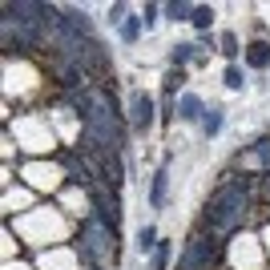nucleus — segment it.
<instances>
[{
	"label": "nucleus",
	"mask_w": 270,
	"mask_h": 270,
	"mask_svg": "<svg viewBox=\"0 0 270 270\" xmlns=\"http://www.w3.org/2000/svg\"><path fill=\"white\" fill-rule=\"evenodd\" d=\"M28 177H33V186H56V177H61V173H56V169H45V165H33V169H28Z\"/></svg>",
	"instance_id": "f257e3e1"
},
{
	"label": "nucleus",
	"mask_w": 270,
	"mask_h": 270,
	"mask_svg": "<svg viewBox=\"0 0 270 270\" xmlns=\"http://www.w3.org/2000/svg\"><path fill=\"white\" fill-rule=\"evenodd\" d=\"M198 109H202V101H198V97H182V117H186V121H194Z\"/></svg>",
	"instance_id": "f03ea898"
},
{
	"label": "nucleus",
	"mask_w": 270,
	"mask_h": 270,
	"mask_svg": "<svg viewBox=\"0 0 270 270\" xmlns=\"http://www.w3.org/2000/svg\"><path fill=\"white\" fill-rule=\"evenodd\" d=\"M250 65H266V45H250Z\"/></svg>",
	"instance_id": "7ed1b4c3"
},
{
	"label": "nucleus",
	"mask_w": 270,
	"mask_h": 270,
	"mask_svg": "<svg viewBox=\"0 0 270 270\" xmlns=\"http://www.w3.org/2000/svg\"><path fill=\"white\" fill-rule=\"evenodd\" d=\"M226 85H230V89H242V73H238V69H226Z\"/></svg>",
	"instance_id": "20e7f679"
},
{
	"label": "nucleus",
	"mask_w": 270,
	"mask_h": 270,
	"mask_svg": "<svg viewBox=\"0 0 270 270\" xmlns=\"http://www.w3.org/2000/svg\"><path fill=\"white\" fill-rule=\"evenodd\" d=\"M162 190H165V169L154 177V202H162Z\"/></svg>",
	"instance_id": "39448f33"
},
{
	"label": "nucleus",
	"mask_w": 270,
	"mask_h": 270,
	"mask_svg": "<svg viewBox=\"0 0 270 270\" xmlns=\"http://www.w3.org/2000/svg\"><path fill=\"white\" fill-rule=\"evenodd\" d=\"M218 129H222V117L210 113V117H206V133H218Z\"/></svg>",
	"instance_id": "423d86ee"
},
{
	"label": "nucleus",
	"mask_w": 270,
	"mask_h": 270,
	"mask_svg": "<svg viewBox=\"0 0 270 270\" xmlns=\"http://www.w3.org/2000/svg\"><path fill=\"white\" fill-rule=\"evenodd\" d=\"M194 24H202V28H206V24H210V8H198V12H194Z\"/></svg>",
	"instance_id": "0eeeda50"
}]
</instances>
